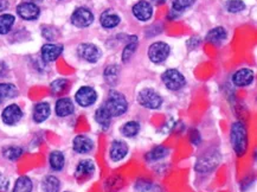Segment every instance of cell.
Here are the masks:
<instances>
[{
	"label": "cell",
	"mask_w": 257,
	"mask_h": 192,
	"mask_svg": "<svg viewBox=\"0 0 257 192\" xmlns=\"http://www.w3.org/2000/svg\"><path fill=\"white\" fill-rule=\"evenodd\" d=\"M104 79L108 84L115 85L118 81V76H120V68L116 64L107 65L103 72Z\"/></svg>",
	"instance_id": "4316f807"
},
{
	"label": "cell",
	"mask_w": 257,
	"mask_h": 192,
	"mask_svg": "<svg viewBox=\"0 0 257 192\" xmlns=\"http://www.w3.org/2000/svg\"><path fill=\"white\" fill-rule=\"evenodd\" d=\"M95 172V165L90 159H84L77 164L76 170H75V178L78 181H84L89 179Z\"/></svg>",
	"instance_id": "5bb4252c"
},
{
	"label": "cell",
	"mask_w": 257,
	"mask_h": 192,
	"mask_svg": "<svg viewBox=\"0 0 257 192\" xmlns=\"http://www.w3.org/2000/svg\"><path fill=\"white\" fill-rule=\"evenodd\" d=\"M228 38V31L223 26H216V28L211 29L205 36L206 42L211 43L213 45H220Z\"/></svg>",
	"instance_id": "d6986e66"
},
{
	"label": "cell",
	"mask_w": 257,
	"mask_h": 192,
	"mask_svg": "<svg viewBox=\"0 0 257 192\" xmlns=\"http://www.w3.org/2000/svg\"><path fill=\"white\" fill-rule=\"evenodd\" d=\"M9 74V65L4 61H0V78L5 77Z\"/></svg>",
	"instance_id": "8d00e7d4"
},
{
	"label": "cell",
	"mask_w": 257,
	"mask_h": 192,
	"mask_svg": "<svg viewBox=\"0 0 257 192\" xmlns=\"http://www.w3.org/2000/svg\"><path fill=\"white\" fill-rule=\"evenodd\" d=\"M194 3H196V0H171V5H172V10L171 11L181 13L194 5Z\"/></svg>",
	"instance_id": "d6a6232c"
},
{
	"label": "cell",
	"mask_w": 257,
	"mask_h": 192,
	"mask_svg": "<svg viewBox=\"0 0 257 192\" xmlns=\"http://www.w3.org/2000/svg\"><path fill=\"white\" fill-rule=\"evenodd\" d=\"M3 154H4V157L8 159V160L15 161L22 157L23 148H21L19 146H9L4 148Z\"/></svg>",
	"instance_id": "836d02e7"
},
{
	"label": "cell",
	"mask_w": 257,
	"mask_h": 192,
	"mask_svg": "<svg viewBox=\"0 0 257 192\" xmlns=\"http://www.w3.org/2000/svg\"><path fill=\"white\" fill-rule=\"evenodd\" d=\"M49 164L54 171H62L65 165V157L61 151H52L49 155Z\"/></svg>",
	"instance_id": "d4e9b609"
},
{
	"label": "cell",
	"mask_w": 257,
	"mask_h": 192,
	"mask_svg": "<svg viewBox=\"0 0 257 192\" xmlns=\"http://www.w3.org/2000/svg\"><path fill=\"white\" fill-rule=\"evenodd\" d=\"M167 0H150V3L152 5H157V6H160V5H164L166 4Z\"/></svg>",
	"instance_id": "ab89813d"
},
{
	"label": "cell",
	"mask_w": 257,
	"mask_h": 192,
	"mask_svg": "<svg viewBox=\"0 0 257 192\" xmlns=\"http://www.w3.org/2000/svg\"><path fill=\"white\" fill-rule=\"evenodd\" d=\"M95 21L94 13L90 11L88 8H84V6H81V8H77L72 12L70 22L74 26H76L78 29H85L89 28L91 24H93Z\"/></svg>",
	"instance_id": "8992f818"
},
{
	"label": "cell",
	"mask_w": 257,
	"mask_h": 192,
	"mask_svg": "<svg viewBox=\"0 0 257 192\" xmlns=\"http://www.w3.org/2000/svg\"><path fill=\"white\" fill-rule=\"evenodd\" d=\"M64 48L62 44H56V43H47L42 46L41 49V56L42 59L45 63L55 62L59 56L62 55Z\"/></svg>",
	"instance_id": "7c38bea8"
},
{
	"label": "cell",
	"mask_w": 257,
	"mask_h": 192,
	"mask_svg": "<svg viewBox=\"0 0 257 192\" xmlns=\"http://www.w3.org/2000/svg\"><path fill=\"white\" fill-rule=\"evenodd\" d=\"M95 121L97 122V125L100 126L103 130H108L110 127L111 124V115L108 113L107 109L104 108V106H101L100 108L96 109L95 112Z\"/></svg>",
	"instance_id": "7402d4cb"
},
{
	"label": "cell",
	"mask_w": 257,
	"mask_h": 192,
	"mask_svg": "<svg viewBox=\"0 0 257 192\" xmlns=\"http://www.w3.org/2000/svg\"><path fill=\"white\" fill-rule=\"evenodd\" d=\"M18 95V89L12 83H0V101L4 102Z\"/></svg>",
	"instance_id": "f1b7e54d"
},
{
	"label": "cell",
	"mask_w": 257,
	"mask_h": 192,
	"mask_svg": "<svg viewBox=\"0 0 257 192\" xmlns=\"http://www.w3.org/2000/svg\"><path fill=\"white\" fill-rule=\"evenodd\" d=\"M2 104H3V102H2V101H0V105H2Z\"/></svg>",
	"instance_id": "b9f144b4"
},
{
	"label": "cell",
	"mask_w": 257,
	"mask_h": 192,
	"mask_svg": "<svg viewBox=\"0 0 257 192\" xmlns=\"http://www.w3.org/2000/svg\"><path fill=\"white\" fill-rule=\"evenodd\" d=\"M59 2H62V0H59Z\"/></svg>",
	"instance_id": "ee69618b"
},
{
	"label": "cell",
	"mask_w": 257,
	"mask_h": 192,
	"mask_svg": "<svg viewBox=\"0 0 257 192\" xmlns=\"http://www.w3.org/2000/svg\"><path fill=\"white\" fill-rule=\"evenodd\" d=\"M77 55L81 59L87 63H96L102 57V51L94 43H82L77 46Z\"/></svg>",
	"instance_id": "52a82bcc"
},
{
	"label": "cell",
	"mask_w": 257,
	"mask_h": 192,
	"mask_svg": "<svg viewBox=\"0 0 257 192\" xmlns=\"http://www.w3.org/2000/svg\"><path fill=\"white\" fill-rule=\"evenodd\" d=\"M138 46H139V38L137 36H130L128 37L127 44L124 45V49L122 51V62L127 63L132 58V56L134 55V52L137 51Z\"/></svg>",
	"instance_id": "603a6c76"
},
{
	"label": "cell",
	"mask_w": 257,
	"mask_h": 192,
	"mask_svg": "<svg viewBox=\"0 0 257 192\" xmlns=\"http://www.w3.org/2000/svg\"><path fill=\"white\" fill-rule=\"evenodd\" d=\"M253 78H255V74L251 69L240 68L232 75V83L236 87H248L253 82Z\"/></svg>",
	"instance_id": "4fadbf2b"
},
{
	"label": "cell",
	"mask_w": 257,
	"mask_h": 192,
	"mask_svg": "<svg viewBox=\"0 0 257 192\" xmlns=\"http://www.w3.org/2000/svg\"><path fill=\"white\" fill-rule=\"evenodd\" d=\"M9 8V2L8 0H0V13L4 12L5 10Z\"/></svg>",
	"instance_id": "f35d334b"
},
{
	"label": "cell",
	"mask_w": 257,
	"mask_h": 192,
	"mask_svg": "<svg viewBox=\"0 0 257 192\" xmlns=\"http://www.w3.org/2000/svg\"><path fill=\"white\" fill-rule=\"evenodd\" d=\"M75 111V105L69 98L58 99L55 105V113L59 118H67Z\"/></svg>",
	"instance_id": "ac0fdd59"
},
{
	"label": "cell",
	"mask_w": 257,
	"mask_h": 192,
	"mask_svg": "<svg viewBox=\"0 0 257 192\" xmlns=\"http://www.w3.org/2000/svg\"><path fill=\"white\" fill-rule=\"evenodd\" d=\"M51 91L54 95H62L68 90L69 88V81L65 78H58L55 79L50 84Z\"/></svg>",
	"instance_id": "4dcf8cb0"
},
{
	"label": "cell",
	"mask_w": 257,
	"mask_h": 192,
	"mask_svg": "<svg viewBox=\"0 0 257 192\" xmlns=\"http://www.w3.org/2000/svg\"><path fill=\"white\" fill-rule=\"evenodd\" d=\"M16 23V17L11 13H3L0 15V35L5 36L11 32Z\"/></svg>",
	"instance_id": "cb8c5ba5"
},
{
	"label": "cell",
	"mask_w": 257,
	"mask_h": 192,
	"mask_svg": "<svg viewBox=\"0 0 257 192\" xmlns=\"http://www.w3.org/2000/svg\"><path fill=\"white\" fill-rule=\"evenodd\" d=\"M75 100H76L77 105L81 107L87 108L93 106L97 100V92L93 87L89 85H83L81 87L75 94Z\"/></svg>",
	"instance_id": "9c48e42d"
},
{
	"label": "cell",
	"mask_w": 257,
	"mask_h": 192,
	"mask_svg": "<svg viewBox=\"0 0 257 192\" xmlns=\"http://www.w3.org/2000/svg\"><path fill=\"white\" fill-rule=\"evenodd\" d=\"M103 106L108 111V113L111 115V118L121 117L126 113L128 109L126 96L117 90H110L108 92V98Z\"/></svg>",
	"instance_id": "7a4b0ae2"
},
{
	"label": "cell",
	"mask_w": 257,
	"mask_h": 192,
	"mask_svg": "<svg viewBox=\"0 0 257 192\" xmlns=\"http://www.w3.org/2000/svg\"><path fill=\"white\" fill-rule=\"evenodd\" d=\"M121 17L114 10H105L100 16V24L103 29L111 30L120 25Z\"/></svg>",
	"instance_id": "2e32d148"
},
{
	"label": "cell",
	"mask_w": 257,
	"mask_h": 192,
	"mask_svg": "<svg viewBox=\"0 0 257 192\" xmlns=\"http://www.w3.org/2000/svg\"><path fill=\"white\" fill-rule=\"evenodd\" d=\"M17 15L21 17L23 21L26 22H34L37 21L41 16V9L37 4L31 2H23L17 5Z\"/></svg>",
	"instance_id": "ba28073f"
},
{
	"label": "cell",
	"mask_w": 257,
	"mask_h": 192,
	"mask_svg": "<svg viewBox=\"0 0 257 192\" xmlns=\"http://www.w3.org/2000/svg\"><path fill=\"white\" fill-rule=\"evenodd\" d=\"M132 13L139 22H147L153 17L154 8L148 0H139L132 8Z\"/></svg>",
	"instance_id": "30bf717a"
},
{
	"label": "cell",
	"mask_w": 257,
	"mask_h": 192,
	"mask_svg": "<svg viewBox=\"0 0 257 192\" xmlns=\"http://www.w3.org/2000/svg\"><path fill=\"white\" fill-rule=\"evenodd\" d=\"M217 164H218V159L215 158V154L211 153L209 155H203L197 161L196 170L199 172H209L215 168Z\"/></svg>",
	"instance_id": "44dd1931"
},
{
	"label": "cell",
	"mask_w": 257,
	"mask_h": 192,
	"mask_svg": "<svg viewBox=\"0 0 257 192\" xmlns=\"http://www.w3.org/2000/svg\"><path fill=\"white\" fill-rule=\"evenodd\" d=\"M137 100L140 106L147 109H158L163 105V98L152 88H144L139 91Z\"/></svg>",
	"instance_id": "3957f363"
},
{
	"label": "cell",
	"mask_w": 257,
	"mask_h": 192,
	"mask_svg": "<svg viewBox=\"0 0 257 192\" xmlns=\"http://www.w3.org/2000/svg\"><path fill=\"white\" fill-rule=\"evenodd\" d=\"M42 187L44 192H59L61 188V181L56 175H47L43 179Z\"/></svg>",
	"instance_id": "83f0119b"
},
{
	"label": "cell",
	"mask_w": 257,
	"mask_h": 192,
	"mask_svg": "<svg viewBox=\"0 0 257 192\" xmlns=\"http://www.w3.org/2000/svg\"><path fill=\"white\" fill-rule=\"evenodd\" d=\"M135 187L138 188V190L141 191V192H145L147 190H150L151 187V181L150 180H139L135 185Z\"/></svg>",
	"instance_id": "d590c367"
},
{
	"label": "cell",
	"mask_w": 257,
	"mask_h": 192,
	"mask_svg": "<svg viewBox=\"0 0 257 192\" xmlns=\"http://www.w3.org/2000/svg\"><path fill=\"white\" fill-rule=\"evenodd\" d=\"M171 54V46L166 42H154L148 48V58L154 64H160L169 58Z\"/></svg>",
	"instance_id": "5b68a950"
},
{
	"label": "cell",
	"mask_w": 257,
	"mask_h": 192,
	"mask_svg": "<svg viewBox=\"0 0 257 192\" xmlns=\"http://www.w3.org/2000/svg\"><path fill=\"white\" fill-rule=\"evenodd\" d=\"M128 154V146L127 144L122 140H115L111 142L109 148V158L114 163L123 160Z\"/></svg>",
	"instance_id": "9a60e30c"
},
{
	"label": "cell",
	"mask_w": 257,
	"mask_h": 192,
	"mask_svg": "<svg viewBox=\"0 0 257 192\" xmlns=\"http://www.w3.org/2000/svg\"><path fill=\"white\" fill-rule=\"evenodd\" d=\"M161 81L166 85V88L169 90L177 91L180 90L181 88L185 87L186 84V78L185 76L177 69H167L163 72L161 75Z\"/></svg>",
	"instance_id": "277c9868"
},
{
	"label": "cell",
	"mask_w": 257,
	"mask_h": 192,
	"mask_svg": "<svg viewBox=\"0 0 257 192\" xmlns=\"http://www.w3.org/2000/svg\"><path fill=\"white\" fill-rule=\"evenodd\" d=\"M8 186H9L8 179L2 180V178H0V192H6V190H8Z\"/></svg>",
	"instance_id": "74e56055"
},
{
	"label": "cell",
	"mask_w": 257,
	"mask_h": 192,
	"mask_svg": "<svg viewBox=\"0 0 257 192\" xmlns=\"http://www.w3.org/2000/svg\"><path fill=\"white\" fill-rule=\"evenodd\" d=\"M22 118H23L22 108L16 104L6 106L2 113V120L5 125L8 126H13L18 124V122L22 120Z\"/></svg>",
	"instance_id": "8fae6325"
},
{
	"label": "cell",
	"mask_w": 257,
	"mask_h": 192,
	"mask_svg": "<svg viewBox=\"0 0 257 192\" xmlns=\"http://www.w3.org/2000/svg\"><path fill=\"white\" fill-rule=\"evenodd\" d=\"M65 192H70V191H65Z\"/></svg>",
	"instance_id": "7bdbcfd3"
},
{
	"label": "cell",
	"mask_w": 257,
	"mask_h": 192,
	"mask_svg": "<svg viewBox=\"0 0 257 192\" xmlns=\"http://www.w3.org/2000/svg\"><path fill=\"white\" fill-rule=\"evenodd\" d=\"M94 148V141L87 135H77L72 140V150L78 154H87Z\"/></svg>",
	"instance_id": "e0dca14e"
},
{
	"label": "cell",
	"mask_w": 257,
	"mask_h": 192,
	"mask_svg": "<svg viewBox=\"0 0 257 192\" xmlns=\"http://www.w3.org/2000/svg\"><path fill=\"white\" fill-rule=\"evenodd\" d=\"M167 153H169V150H167L166 147L158 146V147H154L153 150L147 154L146 158L151 161H157V160H160V159H164L167 155Z\"/></svg>",
	"instance_id": "e575fe53"
},
{
	"label": "cell",
	"mask_w": 257,
	"mask_h": 192,
	"mask_svg": "<svg viewBox=\"0 0 257 192\" xmlns=\"http://www.w3.org/2000/svg\"><path fill=\"white\" fill-rule=\"evenodd\" d=\"M140 124L137 121H127L121 128V133L126 138H134L139 134Z\"/></svg>",
	"instance_id": "f546056e"
},
{
	"label": "cell",
	"mask_w": 257,
	"mask_h": 192,
	"mask_svg": "<svg viewBox=\"0 0 257 192\" xmlns=\"http://www.w3.org/2000/svg\"><path fill=\"white\" fill-rule=\"evenodd\" d=\"M245 8V3L243 0H226L225 3V10L232 15L244 11Z\"/></svg>",
	"instance_id": "1f68e13d"
},
{
	"label": "cell",
	"mask_w": 257,
	"mask_h": 192,
	"mask_svg": "<svg viewBox=\"0 0 257 192\" xmlns=\"http://www.w3.org/2000/svg\"><path fill=\"white\" fill-rule=\"evenodd\" d=\"M28 2H31V3H35V4H37V3H43L44 0H28Z\"/></svg>",
	"instance_id": "60d3db41"
},
{
	"label": "cell",
	"mask_w": 257,
	"mask_h": 192,
	"mask_svg": "<svg viewBox=\"0 0 257 192\" xmlns=\"http://www.w3.org/2000/svg\"><path fill=\"white\" fill-rule=\"evenodd\" d=\"M50 114H51L50 105H49L48 102H39V104L35 106L32 118H34L35 122H37V124H42V122L48 120L49 117H50Z\"/></svg>",
	"instance_id": "ffe728a7"
},
{
	"label": "cell",
	"mask_w": 257,
	"mask_h": 192,
	"mask_svg": "<svg viewBox=\"0 0 257 192\" xmlns=\"http://www.w3.org/2000/svg\"><path fill=\"white\" fill-rule=\"evenodd\" d=\"M230 141L233 151L238 157H242L248 150V131L244 124L237 121L233 122L230 131Z\"/></svg>",
	"instance_id": "6da1fadb"
},
{
	"label": "cell",
	"mask_w": 257,
	"mask_h": 192,
	"mask_svg": "<svg viewBox=\"0 0 257 192\" xmlns=\"http://www.w3.org/2000/svg\"><path fill=\"white\" fill-rule=\"evenodd\" d=\"M32 190H34V183H32L31 178L28 175H21L16 180L12 192H32Z\"/></svg>",
	"instance_id": "484cf974"
}]
</instances>
